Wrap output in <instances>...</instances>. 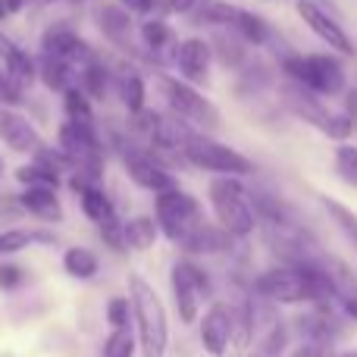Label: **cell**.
<instances>
[{
    "instance_id": "1",
    "label": "cell",
    "mask_w": 357,
    "mask_h": 357,
    "mask_svg": "<svg viewBox=\"0 0 357 357\" xmlns=\"http://www.w3.org/2000/svg\"><path fill=\"white\" fill-rule=\"evenodd\" d=\"M129 301H132V320H135V335L142 357H163L169 348V317L167 304L157 295V289L142 276L129 273Z\"/></svg>"
},
{
    "instance_id": "2",
    "label": "cell",
    "mask_w": 357,
    "mask_h": 357,
    "mask_svg": "<svg viewBox=\"0 0 357 357\" xmlns=\"http://www.w3.org/2000/svg\"><path fill=\"white\" fill-rule=\"evenodd\" d=\"M207 201L216 222L232 238H248L257 229V210H254L251 191L245 188L241 176H213L207 188Z\"/></svg>"
},
{
    "instance_id": "3",
    "label": "cell",
    "mask_w": 357,
    "mask_h": 357,
    "mask_svg": "<svg viewBox=\"0 0 357 357\" xmlns=\"http://www.w3.org/2000/svg\"><path fill=\"white\" fill-rule=\"evenodd\" d=\"M279 100H282V107L291 113V116L301 119V123H307V126H314L320 135L333 138V142H345V138H351L354 119L348 116V113L329 110L326 100H323L320 94H314L310 88L285 79L282 85H279Z\"/></svg>"
},
{
    "instance_id": "4",
    "label": "cell",
    "mask_w": 357,
    "mask_h": 357,
    "mask_svg": "<svg viewBox=\"0 0 357 357\" xmlns=\"http://www.w3.org/2000/svg\"><path fill=\"white\" fill-rule=\"evenodd\" d=\"M279 66H282L285 79L310 88L320 98H339L348 88L345 63L335 50H329V54H285Z\"/></svg>"
},
{
    "instance_id": "5",
    "label": "cell",
    "mask_w": 357,
    "mask_h": 357,
    "mask_svg": "<svg viewBox=\"0 0 357 357\" xmlns=\"http://www.w3.org/2000/svg\"><path fill=\"white\" fill-rule=\"evenodd\" d=\"M182 160L204 169V173H210V176H241L245 178L254 173V163L248 160L241 151L216 142V138H210V132H201V129H191L188 135H185Z\"/></svg>"
},
{
    "instance_id": "6",
    "label": "cell",
    "mask_w": 357,
    "mask_h": 357,
    "mask_svg": "<svg viewBox=\"0 0 357 357\" xmlns=\"http://www.w3.org/2000/svg\"><path fill=\"white\" fill-rule=\"evenodd\" d=\"M56 144H60L63 154L73 160V173L91 178V182L104 178L107 144H104V138H100L98 126L63 119L60 129H56Z\"/></svg>"
},
{
    "instance_id": "7",
    "label": "cell",
    "mask_w": 357,
    "mask_h": 357,
    "mask_svg": "<svg viewBox=\"0 0 357 357\" xmlns=\"http://www.w3.org/2000/svg\"><path fill=\"white\" fill-rule=\"evenodd\" d=\"M169 291H173L178 320L185 326H191V323H197L204 304L213 295V282H210V273L185 254V257L173 260V266H169Z\"/></svg>"
},
{
    "instance_id": "8",
    "label": "cell",
    "mask_w": 357,
    "mask_h": 357,
    "mask_svg": "<svg viewBox=\"0 0 357 357\" xmlns=\"http://www.w3.org/2000/svg\"><path fill=\"white\" fill-rule=\"evenodd\" d=\"M157 85H160L167 107L178 119H185L188 126H195L201 132L220 129V110H216L213 100L197 91V85L185 82L182 75H167V73H157Z\"/></svg>"
},
{
    "instance_id": "9",
    "label": "cell",
    "mask_w": 357,
    "mask_h": 357,
    "mask_svg": "<svg viewBox=\"0 0 357 357\" xmlns=\"http://www.w3.org/2000/svg\"><path fill=\"white\" fill-rule=\"evenodd\" d=\"M154 220L160 226V235H167L173 245H182L204 222V207L195 195L176 185V188L154 195Z\"/></svg>"
},
{
    "instance_id": "10",
    "label": "cell",
    "mask_w": 357,
    "mask_h": 357,
    "mask_svg": "<svg viewBox=\"0 0 357 357\" xmlns=\"http://www.w3.org/2000/svg\"><path fill=\"white\" fill-rule=\"evenodd\" d=\"M295 13L329 50H335V54H342V56L357 54V44L345 31V25H342L339 19H335V13H329L326 6H320L317 0H295Z\"/></svg>"
},
{
    "instance_id": "11",
    "label": "cell",
    "mask_w": 357,
    "mask_h": 357,
    "mask_svg": "<svg viewBox=\"0 0 357 357\" xmlns=\"http://www.w3.org/2000/svg\"><path fill=\"white\" fill-rule=\"evenodd\" d=\"M197 342L201 351L210 357H226L229 348L235 345V320H232V304L226 301H210L207 310L197 317Z\"/></svg>"
},
{
    "instance_id": "12",
    "label": "cell",
    "mask_w": 357,
    "mask_h": 357,
    "mask_svg": "<svg viewBox=\"0 0 357 357\" xmlns=\"http://www.w3.org/2000/svg\"><path fill=\"white\" fill-rule=\"evenodd\" d=\"M91 16H94L98 31L119 50V54L135 56V60L142 56L138 54V44H135V22H132V13L126 10L119 0L116 3H113V0H100V3L94 6Z\"/></svg>"
},
{
    "instance_id": "13",
    "label": "cell",
    "mask_w": 357,
    "mask_h": 357,
    "mask_svg": "<svg viewBox=\"0 0 357 357\" xmlns=\"http://www.w3.org/2000/svg\"><path fill=\"white\" fill-rule=\"evenodd\" d=\"M38 54L54 56V60H63V63H69V66L82 69L88 60H94V56H98V50H94L91 44H88L85 38L73 29V25L54 22V25H47V29H44L41 50H38Z\"/></svg>"
},
{
    "instance_id": "14",
    "label": "cell",
    "mask_w": 357,
    "mask_h": 357,
    "mask_svg": "<svg viewBox=\"0 0 357 357\" xmlns=\"http://www.w3.org/2000/svg\"><path fill=\"white\" fill-rule=\"evenodd\" d=\"M138 41H142V50H144V60L151 66H169L176 56V44H178V35L176 29L167 22V16H148L142 25H138Z\"/></svg>"
},
{
    "instance_id": "15",
    "label": "cell",
    "mask_w": 357,
    "mask_h": 357,
    "mask_svg": "<svg viewBox=\"0 0 357 357\" xmlns=\"http://www.w3.org/2000/svg\"><path fill=\"white\" fill-rule=\"evenodd\" d=\"M173 66L178 69L185 82L191 85H207L210 82V66H213V50H210L207 38H185V41L176 44V56Z\"/></svg>"
},
{
    "instance_id": "16",
    "label": "cell",
    "mask_w": 357,
    "mask_h": 357,
    "mask_svg": "<svg viewBox=\"0 0 357 357\" xmlns=\"http://www.w3.org/2000/svg\"><path fill=\"white\" fill-rule=\"evenodd\" d=\"M0 142H3L13 154H35L44 144L35 123H31L25 113H19L16 107H3V104H0Z\"/></svg>"
},
{
    "instance_id": "17",
    "label": "cell",
    "mask_w": 357,
    "mask_h": 357,
    "mask_svg": "<svg viewBox=\"0 0 357 357\" xmlns=\"http://www.w3.org/2000/svg\"><path fill=\"white\" fill-rule=\"evenodd\" d=\"M113 69V88L119 91V100H123V107L132 113H142L144 110V100H148V88H144V75L138 73V66L126 56V60H119Z\"/></svg>"
},
{
    "instance_id": "18",
    "label": "cell",
    "mask_w": 357,
    "mask_h": 357,
    "mask_svg": "<svg viewBox=\"0 0 357 357\" xmlns=\"http://www.w3.org/2000/svg\"><path fill=\"white\" fill-rule=\"evenodd\" d=\"M16 204L22 213L35 216L41 222H63V204L56 197V188H44V185H22L16 195Z\"/></svg>"
},
{
    "instance_id": "19",
    "label": "cell",
    "mask_w": 357,
    "mask_h": 357,
    "mask_svg": "<svg viewBox=\"0 0 357 357\" xmlns=\"http://www.w3.org/2000/svg\"><path fill=\"white\" fill-rule=\"evenodd\" d=\"M326 270H329V279H333L335 307L351 323H357V273H354V266L339 257H326Z\"/></svg>"
},
{
    "instance_id": "20",
    "label": "cell",
    "mask_w": 357,
    "mask_h": 357,
    "mask_svg": "<svg viewBox=\"0 0 357 357\" xmlns=\"http://www.w3.org/2000/svg\"><path fill=\"white\" fill-rule=\"evenodd\" d=\"M232 241L235 238L220 226V222H207V220H204L201 226H197L178 248H182L188 257H213V254L229 251V245H232Z\"/></svg>"
},
{
    "instance_id": "21",
    "label": "cell",
    "mask_w": 357,
    "mask_h": 357,
    "mask_svg": "<svg viewBox=\"0 0 357 357\" xmlns=\"http://www.w3.org/2000/svg\"><path fill=\"white\" fill-rule=\"evenodd\" d=\"M251 44L232 29H213V38H210V50H213V60L226 69H235L238 73L248 60H251Z\"/></svg>"
},
{
    "instance_id": "22",
    "label": "cell",
    "mask_w": 357,
    "mask_h": 357,
    "mask_svg": "<svg viewBox=\"0 0 357 357\" xmlns=\"http://www.w3.org/2000/svg\"><path fill=\"white\" fill-rule=\"evenodd\" d=\"M241 6L229 3V0H197L188 19L195 25H207V29H232L238 19Z\"/></svg>"
},
{
    "instance_id": "23",
    "label": "cell",
    "mask_w": 357,
    "mask_h": 357,
    "mask_svg": "<svg viewBox=\"0 0 357 357\" xmlns=\"http://www.w3.org/2000/svg\"><path fill=\"white\" fill-rule=\"evenodd\" d=\"M79 88L91 100H107V94H110V88H113V69L107 66L100 56H94V60H88L85 66L79 69Z\"/></svg>"
},
{
    "instance_id": "24",
    "label": "cell",
    "mask_w": 357,
    "mask_h": 357,
    "mask_svg": "<svg viewBox=\"0 0 357 357\" xmlns=\"http://www.w3.org/2000/svg\"><path fill=\"white\" fill-rule=\"evenodd\" d=\"M38 82H44L50 91L63 94L66 88L79 85V69L63 63V60H54V56L38 54Z\"/></svg>"
},
{
    "instance_id": "25",
    "label": "cell",
    "mask_w": 357,
    "mask_h": 357,
    "mask_svg": "<svg viewBox=\"0 0 357 357\" xmlns=\"http://www.w3.org/2000/svg\"><path fill=\"white\" fill-rule=\"evenodd\" d=\"M123 235H126L129 251H151L157 245V238H160V226H157L154 216L135 213L123 222Z\"/></svg>"
},
{
    "instance_id": "26",
    "label": "cell",
    "mask_w": 357,
    "mask_h": 357,
    "mask_svg": "<svg viewBox=\"0 0 357 357\" xmlns=\"http://www.w3.org/2000/svg\"><path fill=\"white\" fill-rule=\"evenodd\" d=\"M63 270L69 273L73 279L85 282V279H94L100 273V257L85 245H73L63 251Z\"/></svg>"
},
{
    "instance_id": "27",
    "label": "cell",
    "mask_w": 357,
    "mask_h": 357,
    "mask_svg": "<svg viewBox=\"0 0 357 357\" xmlns=\"http://www.w3.org/2000/svg\"><path fill=\"white\" fill-rule=\"evenodd\" d=\"M3 73L10 75V79L16 82L22 91H29V88L38 82V56H31L29 50L16 44V50H13V54L3 60Z\"/></svg>"
},
{
    "instance_id": "28",
    "label": "cell",
    "mask_w": 357,
    "mask_h": 357,
    "mask_svg": "<svg viewBox=\"0 0 357 357\" xmlns=\"http://www.w3.org/2000/svg\"><path fill=\"white\" fill-rule=\"evenodd\" d=\"M232 31H238V35L251 44V47H264V44L273 41V25L266 22L260 13H251V10H245V6H241V13H238V19H235Z\"/></svg>"
},
{
    "instance_id": "29",
    "label": "cell",
    "mask_w": 357,
    "mask_h": 357,
    "mask_svg": "<svg viewBox=\"0 0 357 357\" xmlns=\"http://www.w3.org/2000/svg\"><path fill=\"white\" fill-rule=\"evenodd\" d=\"M320 204L329 213V220L335 222V229L345 235V241L354 248V254H357V213L348 207V204H342L339 197H329V195H320Z\"/></svg>"
},
{
    "instance_id": "30",
    "label": "cell",
    "mask_w": 357,
    "mask_h": 357,
    "mask_svg": "<svg viewBox=\"0 0 357 357\" xmlns=\"http://www.w3.org/2000/svg\"><path fill=\"white\" fill-rule=\"evenodd\" d=\"M94 100L88 98L85 91H82L79 85L66 88L63 91V113H66V119H73V123H88L94 126V110H91Z\"/></svg>"
},
{
    "instance_id": "31",
    "label": "cell",
    "mask_w": 357,
    "mask_h": 357,
    "mask_svg": "<svg viewBox=\"0 0 357 357\" xmlns=\"http://www.w3.org/2000/svg\"><path fill=\"white\" fill-rule=\"evenodd\" d=\"M60 173L56 169H50L47 163L35 160L31 157V163H22V167L16 169V182L19 185H44V188H60Z\"/></svg>"
},
{
    "instance_id": "32",
    "label": "cell",
    "mask_w": 357,
    "mask_h": 357,
    "mask_svg": "<svg viewBox=\"0 0 357 357\" xmlns=\"http://www.w3.org/2000/svg\"><path fill=\"white\" fill-rule=\"evenodd\" d=\"M135 348H138V335L129 326H110V335H107L100 357H135Z\"/></svg>"
},
{
    "instance_id": "33",
    "label": "cell",
    "mask_w": 357,
    "mask_h": 357,
    "mask_svg": "<svg viewBox=\"0 0 357 357\" xmlns=\"http://www.w3.org/2000/svg\"><path fill=\"white\" fill-rule=\"evenodd\" d=\"M35 241H44V245H50V235L44 232H22V229H6V232H0V257H6V254H16L22 251V248H31Z\"/></svg>"
},
{
    "instance_id": "34",
    "label": "cell",
    "mask_w": 357,
    "mask_h": 357,
    "mask_svg": "<svg viewBox=\"0 0 357 357\" xmlns=\"http://www.w3.org/2000/svg\"><path fill=\"white\" fill-rule=\"evenodd\" d=\"M333 167H335V176H339L342 182L357 188V144L339 142L335 157H333Z\"/></svg>"
},
{
    "instance_id": "35",
    "label": "cell",
    "mask_w": 357,
    "mask_h": 357,
    "mask_svg": "<svg viewBox=\"0 0 357 357\" xmlns=\"http://www.w3.org/2000/svg\"><path fill=\"white\" fill-rule=\"evenodd\" d=\"M329 354H333V339H310V335H304L301 345L289 357H329Z\"/></svg>"
},
{
    "instance_id": "36",
    "label": "cell",
    "mask_w": 357,
    "mask_h": 357,
    "mask_svg": "<svg viewBox=\"0 0 357 357\" xmlns=\"http://www.w3.org/2000/svg\"><path fill=\"white\" fill-rule=\"evenodd\" d=\"M129 320H132L129 298H110V301H107V323H110V326H129Z\"/></svg>"
},
{
    "instance_id": "37",
    "label": "cell",
    "mask_w": 357,
    "mask_h": 357,
    "mask_svg": "<svg viewBox=\"0 0 357 357\" xmlns=\"http://www.w3.org/2000/svg\"><path fill=\"white\" fill-rule=\"evenodd\" d=\"M22 100H25V91L3 73V69H0V104L3 107H19Z\"/></svg>"
},
{
    "instance_id": "38",
    "label": "cell",
    "mask_w": 357,
    "mask_h": 357,
    "mask_svg": "<svg viewBox=\"0 0 357 357\" xmlns=\"http://www.w3.org/2000/svg\"><path fill=\"white\" fill-rule=\"evenodd\" d=\"M197 0H154L157 16H188Z\"/></svg>"
},
{
    "instance_id": "39",
    "label": "cell",
    "mask_w": 357,
    "mask_h": 357,
    "mask_svg": "<svg viewBox=\"0 0 357 357\" xmlns=\"http://www.w3.org/2000/svg\"><path fill=\"white\" fill-rule=\"evenodd\" d=\"M25 279V270L19 264H0V289L3 291H13L19 289Z\"/></svg>"
},
{
    "instance_id": "40",
    "label": "cell",
    "mask_w": 357,
    "mask_h": 357,
    "mask_svg": "<svg viewBox=\"0 0 357 357\" xmlns=\"http://www.w3.org/2000/svg\"><path fill=\"white\" fill-rule=\"evenodd\" d=\"M132 16H151L154 13V0H119Z\"/></svg>"
},
{
    "instance_id": "41",
    "label": "cell",
    "mask_w": 357,
    "mask_h": 357,
    "mask_svg": "<svg viewBox=\"0 0 357 357\" xmlns=\"http://www.w3.org/2000/svg\"><path fill=\"white\" fill-rule=\"evenodd\" d=\"M29 3H31V0H0V6L6 10V16H16V13H22Z\"/></svg>"
},
{
    "instance_id": "42",
    "label": "cell",
    "mask_w": 357,
    "mask_h": 357,
    "mask_svg": "<svg viewBox=\"0 0 357 357\" xmlns=\"http://www.w3.org/2000/svg\"><path fill=\"white\" fill-rule=\"evenodd\" d=\"M13 50H16V41H13L10 35H3V31H0V63H3Z\"/></svg>"
},
{
    "instance_id": "43",
    "label": "cell",
    "mask_w": 357,
    "mask_h": 357,
    "mask_svg": "<svg viewBox=\"0 0 357 357\" xmlns=\"http://www.w3.org/2000/svg\"><path fill=\"white\" fill-rule=\"evenodd\" d=\"M345 113H348V116H351L354 123H357V88H354V91H348V94H345Z\"/></svg>"
},
{
    "instance_id": "44",
    "label": "cell",
    "mask_w": 357,
    "mask_h": 357,
    "mask_svg": "<svg viewBox=\"0 0 357 357\" xmlns=\"http://www.w3.org/2000/svg\"><path fill=\"white\" fill-rule=\"evenodd\" d=\"M329 357H357V348H354V351H333Z\"/></svg>"
},
{
    "instance_id": "45",
    "label": "cell",
    "mask_w": 357,
    "mask_h": 357,
    "mask_svg": "<svg viewBox=\"0 0 357 357\" xmlns=\"http://www.w3.org/2000/svg\"><path fill=\"white\" fill-rule=\"evenodd\" d=\"M251 357H266V354H260V351H257V348H254V354H251Z\"/></svg>"
},
{
    "instance_id": "46",
    "label": "cell",
    "mask_w": 357,
    "mask_h": 357,
    "mask_svg": "<svg viewBox=\"0 0 357 357\" xmlns=\"http://www.w3.org/2000/svg\"><path fill=\"white\" fill-rule=\"evenodd\" d=\"M0 178H3V163H0Z\"/></svg>"
}]
</instances>
